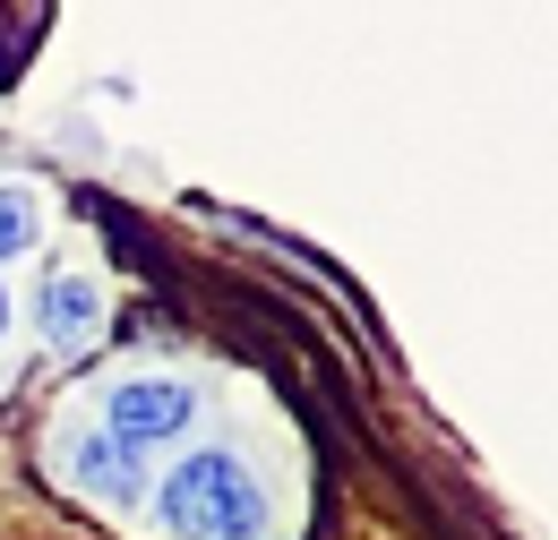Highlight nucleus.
I'll return each instance as SVG.
<instances>
[{"label":"nucleus","mask_w":558,"mask_h":540,"mask_svg":"<svg viewBox=\"0 0 558 540\" xmlns=\"http://www.w3.org/2000/svg\"><path fill=\"white\" fill-rule=\"evenodd\" d=\"M61 464H70V480L86 489V498H104V506H146V464L138 446H121L112 429H70L61 438Z\"/></svg>","instance_id":"3"},{"label":"nucleus","mask_w":558,"mask_h":540,"mask_svg":"<svg viewBox=\"0 0 558 540\" xmlns=\"http://www.w3.org/2000/svg\"><path fill=\"white\" fill-rule=\"evenodd\" d=\"M35 241V198L26 189H0V258H17Z\"/></svg>","instance_id":"5"},{"label":"nucleus","mask_w":558,"mask_h":540,"mask_svg":"<svg viewBox=\"0 0 558 540\" xmlns=\"http://www.w3.org/2000/svg\"><path fill=\"white\" fill-rule=\"evenodd\" d=\"M163 524L181 540H267V498L232 446H198L163 480Z\"/></svg>","instance_id":"1"},{"label":"nucleus","mask_w":558,"mask_h":540,"mask_svg":"<svg viewBox=\"0 0 558 540\" xmlns=\"http://www.w3.org/2000/svg\"><path fill=\"white\" fill-rule=\"evenodd\" d=\"M0 335H9V292H0Z\"/></svg>","instance_id":"6"},{"label":"nucleus","mask_w":558,"mask_h":540,"mask_svg":"<svg viewBox=\"0 0 558 540\" xmlns=\"http://www.w3.org/2000/svg\"><path fill=\"white\" fill-rule=\"evenodd\" d=\"M104 420H112V438L121 446H155V438H181L190 420H198V395L181 386V378H121L112 395H104Z\"/></svg>","instance_id":"2"},{"label":"nucleus","mask_w":558,"mask_h":540,"mask_svg":"<svg viewBox=\"0 0 558 540\" xmlns=\"http://www.w3.org/2000/svg\"><path fill=\"white\" fill-rule=\"evenodd\" d=\"M95 318H104V283H95V274H52V283H44V343H52V352H86V343H95Z\"/></svg>","instance_id":"4"}]
</instances>
